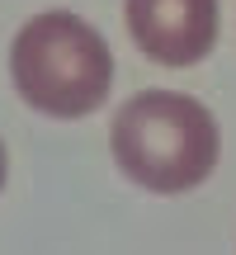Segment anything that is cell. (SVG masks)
I'll use <instances>...</instances> for the list:
<instances>
[{
	"label": "cell",
	"instance_id": "7a4b0ae2",
	"mask_svg": "<svg viewBox=\"0 0 236 255\" xmlns=\"http://www.w3.org/2000/svg\"><path fill=\"white\" fill-rule=\"evenodd\" d=\"M9 76L24 104L52 119H85L109 100L114 85V52L85 19L66 9L33 14L14 33Z\"/></svg>",
	"mask_w": 236,
	"mask_h": 255
},
{
	"label": "cell",
	"instance_id": "3957f363",
	"mask_svg": "<svg viewBox=\"0 0 236 255\" xmlns=\"http://www.w3.org/2000/svg\"><path fill=\"white\" fill-rule=\"evenodd\" d=\"M127 33L156 66H194L218 43V0H127Z\"/></svg>",
	"mask_w": 236,
	"mask_h": 255
},
{
	"label": "cell",
	"instance_id": "277c9868",
	"mask_svg": "<svg viewBox=\"0 0 236 255\" xmlns=\"http://www.w3.org/2000/svg\"><path fill=\"white\" fill-rule=\"evenodd\" d=\"M5 165L9 161H5V142H0V189H5Z\"/></svg>",
	"mask_w": 236,
	"mask_h": 255
},
{
	"label": "cell",
	"instance_id": "6da1fadb",
	"mask_svg": "<svg viewBox=\"0 0 236 255\" xmlns=\"http://www.w3.org/2000/svg\"><path fill=\"white\" fill-rule=\"evenodd\" d=\"M114 161L151 194H189L218 165V123L194 95L142 90L109 123Z\"/></svg>",
	"mask_w": 236,
	"mask_h": 255
}]
</instances>
